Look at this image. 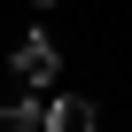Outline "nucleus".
Returning a JSON list of instances; mask_svg holds the SVG:
<instances>
[{
    "label": "nucleus",
    "mask_w": 132,
    "mask_h": 132,
    "mask_svg": "<svg viewBox=\"0 0 132 132\" xmlns=\"http://www.w3.org/2000/svg\"><path fill=\"white\" fill-rule=\"evenodd\" d=\"M54 62H62L54 39H47V31H23V47H16V78H23V86H47V78H54Z\"/></svg>",
    "instance_id": "obj_1"
},
{
    "label": "nucleus",
    "mask_w": 132,
    "mask_h": 132,
    "mask_svg": "<svg viewBox=\"0 0 132 132\" xmlns=\"http://www.w3.org/2000/svg\"><path fill=\"white\" fill-rule=\"evenodd\" d=\"M39 132H101V117H93V101H86V93H54Z\"/></svg>",
    "instance_id": "obj_2"
},
{
    "label": "nucleus",
    "mask_w": 132,
    "mask_h": 132,
    "mask_svg": "<svg viewBox=\"0 0 132 132\" xmlns=\"http://www.w3.org/2000/svg\"><path fill=\"white\" fill-rule=\"evenodd\" d=\"M47 124V101H39V86H23L16 101H0V132H39Z\"/></svg>",
    "instance_id": "obj_3"
},
{
    "label": "nucleus",
    "mask_w": 132,
    "mask_h": 132,
    "mask_svg": "<svg viewBox=\"0 0 132 132\" xmlns=\"http://www.w3.org/2000/svg\"><path fill=\"white\" fill-rule=\"evenodd\" d=\"M31 8H54V0H31Z\"/></svg>",
    "instance_id": "obj_4"
}]
</instances>
